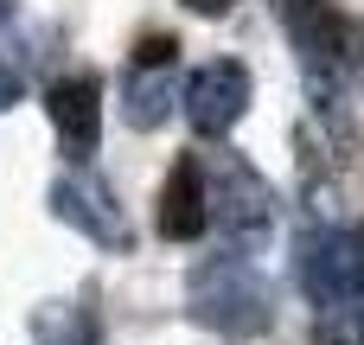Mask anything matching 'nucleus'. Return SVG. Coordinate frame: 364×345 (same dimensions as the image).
I'll list each match as a JSON object with an SVG mask.
<instances>
[{
    "mask_svg": "<svg viewBox=\"0 0 364 345\" xmlns=\"http://www.w3.org/2000/svg\"><path fill=\"white\" fill-rule=\"evenodd\" d=\"M205 224H211V211H205V173H198V160H179L166 173V192H160V237L166 243H192Z\"/></svg>",
    "mask_w": 364,
    "mask_h": 345,
    "instance_id": "8",
    "label": "nucleus"
},
{
    "mask_svg": "<svg viewBox=\"0 0 364 345\" xmlns=\"http://www.w3.org/2000/svg\"><path fill=\"white\" fill-rule=\"evenodd\" d=\"M45 109H51V128H58V147L70 154V166H90L96 141H102V90L90 70L77 77H58L45 90Z\"/></svg>",
    "mask_w": 364,
    "mask_h": 345,
    "instance_id": "7",
    "label": "nucleus"
},
{
    "mask_svg": "<svg viewBox=\"0 0 364 345\" xmlns=\"http://www.w3.org/2000/svg\"><path fill=\"white\" fill-rule=\"evenodd\" d=\"M186 301H192V320L224 333V339H250L269 327V282L256 275L250 256H230V250L211 256L205 269H192Z\"/></svg>",
    "mask_w": 364,
    "mask_h": 345,
    "instance_id": "3",
    "label": "nucleus"
},
{
    "mask_svg": "<svg viewBox=\"0 0 364 345\" xmlns=\"http://www.w3.org/2000/svg\"><path fill=\"white\" fill-rule=\"evenodd\" d=\"M122 115H128V128H160L166 115H173V102H179V70L173 64H128L122 70Z\"/></svg>",
    "mask_w": 364,
    "mask_h": 345,
    "instance_id": "9",
    "label": "nucleus"
},
{
    "mask_svg": "<svg viewBox=\"0 0 364 345\" xmlns=\"http://www.w3.org/2000/svg\"><path fill=\"white\" fill-rule=\"evenodd\" d=\"M186 6H192V13H205V19H218V13H230L237 0H186Z\"/></svg>",
    "mask_w": 364,
    "mask_h": 345,
    "instance_id": "12",
    "label": "nucleus"
},
{
    "mask_svg": "<svg viewBox=\"0 0 364 345\" xmlns=\"http://www.w3.org/2000/svg\"><path fill=\"white\" fill-rule=\"evenodd\" d=\"M275 19L301 58L314 109L333 115L346 102V83H352V26L333 13V0H275Z\"/></svg>",
    "mask_w": 364,
    "mask_h": 345,
    "instance_id": "1",
    "label": "nucleus"
},
{
    "mask_svg": "<svg viewBox=\"0 0 364 345\" xmlns=\"http://www.w3.org/2000/svg\"><path fill=\"white\" fill-rule=\"evenodd\" d=\"M51 211H58L64 224H77V230H83L90 243H102V250H128V243H134V230H128L115 192H109L96 173H83V166L58 173V186H51Z\"/></svg>",
    "mask_w": 364,
    "mask_h": 345,
    "instance_id": "6",
    "label": "nucleus"
},
{
    "mask_svg": "<svg viewBox=\"0 0 364 345\" xmlns=\"http://www.w3.org/2000/svg\"><path fill=\"white\" fill-rule=\"evenodd\" d=\"M6 13H13V0H0V26H6Z\"/></svg>",
    "mask_w": 364,
    "mask_h": 345,
    "instance_id": "13",
    "label": "nucleus"
},
{
    "mask_svg": "<svg viewBox=\"0 0 364 345\" xmlns=\"http://www.w3.org/2000/svg\"><path fill=\"white\" fill-rule=\"evenodd\" d=\"M243 109H250V64L218 58V64H198L186 77V122H192V134L218 141V134H230L243 122Z\"/></svg>",
    "mask_w": 364,
    "mask_h": 345,
    "instance_id": "5",
    "label": "nucleus"
},
{
    "mask_svg": "<svg viewBox=\"0 0 364 345\" xmlns=\"http://www.w3.org/2000/svg\"><path fill=\"white\" fill-rule=\"evenodd\" d=\"M173 51H179V45H173L166 32H154V38H141V51H134V64H173Z\"/></svg>",
    "mask_w": 364,
    "mask_h": 345,
    "instance_id": "10",
    "label": "nucleus"
},
{
    "mask_svg": "<svg viewBox=\"0 0 364 345\" xmlns=\"http://www.w3.org/2000/svg\"><path fill=\"white\" fill-rule=\"evenodd\" d=\"M205 211L224 230L230 256H256L275 237V186L243 160V154H218L205 173Z\"/></svg>",
    "mask_w": 364,
    "mask_h": 345,
    "instance_id": "2",
    "label": "nucleus"
},
{
    "mask_svg": "<svg viewBox=\"0 0 364 345\" xmlns=\"http://www.w3.org/2000/svg\"><path fill=\"white\" fill-rule=\"evenodd\" d=\"M294 275L320 314L364 307V224H320L294 243Z\"/></svg>",
    "mask_w": 364,
    "mask_h": 345,
    "instance_id": "4",
    "label": "nucleus"
},
{
    "mask_svg": "<svg viewBox=\"0 0 364 345\" xmlns=\"http://www.w3.org/2000/svg\"><path fill=\"white\" fill-rule=\"evenodd\" d=\"M13 102H19V77L0 64V109H13Z\"/></svg>",
    "mask_w": 364,
    "mask_h": 345,
    "instance_id": "11",
    "label": "nucleus"
}]
</instances>
